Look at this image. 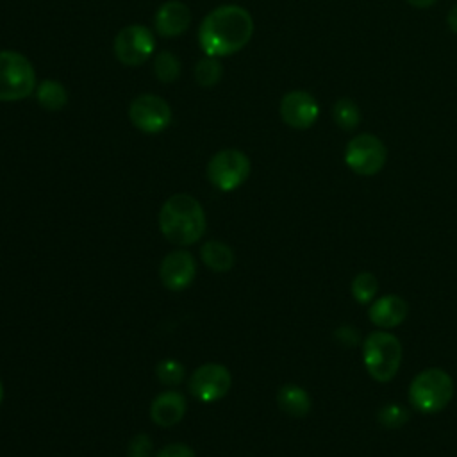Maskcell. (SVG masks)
Here are the masks:
<instances>
[{
  "mask_svg": "<svg viewBox=\"0 0 457 457\" xmlns=\"http://www.w3.org/2000/svg\"><path fill=\"white\" fill-rule=\"evenodd\" d=\"M387 161V148L380 137L362 132L352 137L345 148V164L357 175H377Z\"/></svg>",
  "mask_w": 457,
  "mask_h": 457,
  "instance_id": "52a82bcc",
  "label": "cell"
},
{
  "mask_svg": "<svg viewBox=\"0 0 457 457\" xmlns=\"http://www.w3.org/2000/svg\"><path fill=\"white\" fill-rule=\"evenodd\" d=\"M155 373L159 377V380L162 384H168V386H175V384H180L182 378H184V366L175 361V359H164L157 364L155 368Z\"/></svg>",
  "mask_w": 457,
  "mask_h": 457,
  "instance_id": "603a6c76",
  "label": "cell"
},
{
  "mask_svg": "<svg viewBox=\"0 0 457 457\" xmlns=\"http://www.w3.org/2000/svg\"><path fill=\"white\" fill-rule=\"evenodd\" d=\"M205 212L202 204L187 195H171L161 207L159 228L162 236L175 245H193L205 234Z\"/></svg>",
  "mask_w": 457,
  "mask_h": 457,
  "instance_id": "7a4b0ae2",
  "label": "cell"
},
{
  "mask_svg": "<svg viewBox=\"0 0 457 457\" xmlns=\"http://www.w3.org/2000/svg\"><path fill=\"white\" fill-rule=\"evenodd\" d=\"M195 271V257L187 250H173L162 259L159 277L170 291H182L193 282Z\"/></svg>",
  "mask_w": 457,
  "mask_h": 457,
  "instance_id": "7c38bea8",
  "label": "cell"
},
{
  "mask_svg": "<svg viewBox=\"0 0 457 457\" xmlns=\"http://www.w3.org/2000/svg\"><path fill=\"white\" fill-rule=\"evenodd\" d=\"M232 384L230 371L218 362L198 366L189 378V391L200 402H216L223 398Z\"/></svg>",
  "mask_w": 457,
  "mask_h": 457,
  "instance_id": "30bf717a",
  "label": "cell"
},
{
  "mask_svg": "<svg viewBox=\"0 0 457 457\" xmlns=\"http://www.w3.org/2000/svg\"><path fill=\"white\" fill-rule=\"evenodd\" d=\"M36 100L46 111H61L68 102V93L59 80H43L36 87Z\"/></svg>",
  "mask_w": 457,
  "mask_h": 457,
  "instance_id": "ac0fdd59",
  "label": "cell"
},
{
  "mask_svg": "<svg viewBox=\"0 0 457 457\" xmlns=\"http://www.w3.org/2000/svg\"><path fill=\"white\" fill-rule=\"evenodd\" d=\"M407 312H409V307L403 298L396 295H386L371 303L368 316L377 327L387 330V328L398 327L405 320Z\"/></svg>",
  "mask_w": 457,
  "mask_h": 457,
  "instance_id": "9a60e30c",
  "label": "cell"
},
{
  "mask_svg": "<svg viewBox=\"0 0 457 457\" xmlns=\"http://www.w3.org/2000/svg\"><path fill=\"white\" fill-rule=\"evenodd\" d=\"M36 70L20 52L0 50V102H18L36 91Z\"/></svg>",
  "mask_w": 457,
  "mask_h": 457,
  "instance_id": "5b68a950",
  "label": "cell"
},
{
  "mask_svg": "<svg viewBox=\"0 0 457 457\" xmlns=\"http://www.w3.org/2000/svg\"><path fill=\"white\" fill-rule=\"evenodd\" d=\"M154 73L161 82H166V84L175 82L180 75V62L175 57V54L168 50L159 52L154 59Z\"/></svg>",
  "mask_w": 457,
  "mask_h": 457,
  "instance_id": "44dd1931",
  "label": "cell"
},
{
  "mask_svg": "<svg viewBox=\"0 0 457 457\" xmlns=\"http://www.w3.org/2000/svg\"><path fill=\"white\" fill-rule=\"evenodd\" d=\"M446 23H448L450 30H452L453 34H457V4H453V5H452V9L448 11Z\"/></svg>",
  "mask_w": 457,
  "mask_h": 457,
  "instance_id": "4316f807",
  "label": "cell"
},
{
  "mask_svg": "<svg viewBox=\"0 0 457 457\" xmlns=\"http://www.w3.org/2000/svg\"><path fill=\"white\" fill-rule=\"evenodd\" d=\"M223 75V66L218 61V57L205 55L202 57L195 66V80L202 87H212L218 84V80Z\"/></svg>",
  "mask_w": 457,
  "mask_h": 457,
  "instance_id": "ffe728a7",
  "label": "cell"
},
{
  "mask_svg": "<svg viewBox=\"0 0 457 457\" xmlns=\"http://www.w3.org/2000/svg\"><path fill=\"white\" fill-rule=\"evenodd\" d=\"M377 420L382 427L396 428V427H402L409 420V412L396 403H389V405H384L378 409Z\"/></svg>",
  "mask_w": 457,
  "mask_h": 457,
  "instance_id": "cb8c5ba5",
  "label": "cell"
},
{
  "mask_svg": "<svg viewBox=\"0 0 457 457\" xmlns=\"http://www.w3.org/2000/svg\"><path fill=\"white\" fill-rule=\"evenodd\" d=\"M278 112H280L282 121L287 127L296 129V130H305L316 123V120L320 116V105L311 93L295 89L282 96Z\"/></svg>",
  "mask_w": 457,
  "mask_h": 457,
  "instance_id": "8fae6325",
  "label": "cell"
},
{
  "mask_svg": "<svg viewBox=\"0 0 457 457\" xmlns=\"http://www.w3.org/2000/svg\"><path fill=\"white\" fill-rule=\"evenodd\" d=\"M352 296L359 302V303H370L377 291H378V282H377V277L370 271H362V273H357L352 280Z\"/></svg>",
  "mask_w": 457,
  "mask_h": 457,
  "instance_id": "7402d4cb",
  "label": "cell"
},
{
  "mask_svg": "<svg viewBox=\"0 0 457 457\" xmlns=\"http://www.w3.org/2000/svg\"><path fill=\"white\" fill-rule=\"evenodd\" d=\"M332 118L339 129L353 130L361 123V109L352 98L343 96L334 102Z\"/></svg>",
  "mask_w": 457,
  "mask_h": 457,
  "instance_id": "d6986e66",
  "label": "cell"
},
{
  "mask_svg": "<svg viewBox=\"0 0 457 457\" xmlns=\"http://www.w3.org/2000/svg\"><path fill=\"white\" fill-rule=\"evenodd\" d=\"M453 396V380L441 368L423 370L409 386L411 405L425 414L443 411Z\"/></svg>",
  "mask_w": 457,
  "mask_h": 457,
  "instance_id": "3957f363",
  "label": "cell"
},
{
  "mask_svg": "<svg viewBox=\"0 0 457 457\" xmlns=\"http://www.w3.org/2000/svg\"><path fill=\"white\" fill-rule=\"evenodd\" d=\"M202 261L214 271H228L234 266V252L221 241H207L200 250Z\"/></svg>",
  "mask_w": 457,
  "mask_h": 457,
  "instance_id": "e0dca14e",
  "label": "cell"
},
{
  "mask_svg": "<svg viewBox=\"0 0 457 457\" xmlns=\"http://www.w3.org/2000/svg\"><path fill=\"white\" fill-rule=\"evenodd\" d=\"M362 361L371 378L389 382L402 362V345L398 337L386 330L371 332L362 343Z\"/></svg>",
  "mask_w": 457,
  "mask_h": 457,
  "instance_id": "277c9868",
  "label": "cell"
},
{
  "mask_svg": "<svg viewBox=\"0 0 457 457\" xmlns=\"http://www.w3.org/2000/svg\"><path fill=\"white\" fill-rule=\"evenodd\" d=\"M277 403L286 414L293 418H303L311 411V398L307 391L295 384H286L278 389Z\"/></svg>",
  "mask_w": 457,
  "mask_h": 457,
  "instance_id": "2e32d148",
  "label": "cell"
},
{
  "mask_svg": "<svg viewBox=\"0 0 457 457\" xmlns=\"http://www.w3.org/2000/svg\"><path fill=\"white\" fill-rule=\"evenodd\" d=\"M189 23L191 11L184 2L179 0L164 2L154 16V27L162 37H177L184 34L189 29Z\"/></svg>",
  "mask_w": 457,
  "mask_h": 457,
  "instance_id": "4fadbf2b",
  "label": "cell"
},
{
  "mask_svg": "<svg viewBox=\"0 0 457 457\" xmlns=\"http://www.w3.org/2000/svg\"><path fill=\"white\" fill-rule=\"evenodd\" d=\"M4 400V386H2V380H0V403Z\"/></svg>",
  "mask_w": 457,
  "mask_h": 457,
  "instance_id": "f1b7e54d",
  "label": "cell"
},
{
  "mask_svg": "<svg viewBox=\"0 0 457 457\" xmlns=\"http://www.w3.org/2000/svg\"><path fill=\"white\" fill-rule=\"evenodd\" d=\"M150 450H152V441L145 434H139L129 445V457H148Z\"/></svg>",
  "mask_w": 457,
  "mask_h": 457,
  "instance_id": "d4e9b609",
  "label": "cell"
},
{
  "mask_svg": "<svg viewBox=\"0 0 457 457\" xmlns=\"http://www.w3.org/2000/svg\"><path fill=\"white\" fill-rule=\"evenodd\" d=\"M409 5L412 7H418V9H427L430 5H434L437 0H405Z\"/></svg>",
  "mask_w": 457,
  "mask_h": 457,
  "instance_id": "83f0119b",
  "label": "cell"
},
{
  "mask_svg": "<svg viewBox=\"0 0 457 457\" xmlns=\"http://www.w3.org/2000/svg\"><path fill=\"white\" fill-rule=\"evenodd\" d=\"M155 457H195V452L182 443H171L162 446Z\"/></svg>",
  "mask_w": 457,
  "mask_h": 457,
  "instance_id": "484cf974",
  "label": "cell"
},
{
  "mask_svg": "<svg viewBox=\"0 0 457 457\" xmlns=\"http://www.w3.org/2000/svg\"><path fill=\"white\" fill-rule=\"evenodd\" d=\"M253 34L252 14L236 4L212 9L198 27V45L205 55L225 57L245 48Z\"/></svg>",
  "mask_w": 457,
  "mask_h": 457,
  "instance_id": "6da1fadb",
  "label": "cell"
},
{
  "mask_svg": "<svg viewBox=\"0 0 457 457\" xmlns=\"http://www.w3.org/2000/svg\"><path fill=\"white\" fill-rule=\"evenodd\" d=\"M132 125L145 134H159L171 123V107L157 95H139L129 105Z\"/></svg>",
  "mask_w": 457,
  "mask_h": 457,
  "instance_id": "9c48e42d",
  "label": "cell"
},
{
  "mask_svg": "<svg viewBox=\"0 0 457 457\" xmlns=\"http://www.w3.org/2000/svg\"><path fill=\"white\" fill-rule=\"evenodd\" d=\"M250 168L252 166L246 154L236 148H225L211 157L205 173L216 189L228 193L245 184L250 175Z\"/></svg>",
  "mask_w": 457,
  "mask_h": 457,
  "instance_id": "8992f818",
  "label": "cell"
},
{
  "mask_svg": "<svg viewBox=\"0 0 457 457\" xmlns=\"http://www.w3.org/2000/svg\"><path fill=\"white\" fill-rule=\"evenodd\" d=\"M186 398L177 391H164L157 395L150 405V418L159 427H173L186 414Z\"/></svg>",
  "mask_w": 457,
  "mask_h": 457,
  "instance_id": "5bb4252c",
  "label": "cell"
},
{
  "mask_svg": "<svg viewBox=\"0 0 457 457\" xmlns=\"http://www.w3.org/2000/svg\"><path fill=\"white\" fill-rule=\"evenodd\" d=\"M114 55L125 66H139L154 54L155 39L148 27L134 23L123 27L114 37Z\"/></svg>",
  "mask_w": 457,
  "mask_h": 457,
  "instance_id": "ba28073f",
  "label": "cell"
}]
</instances>
